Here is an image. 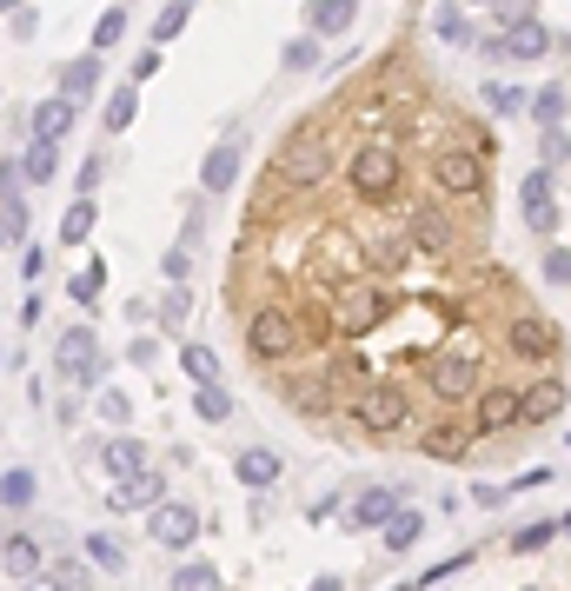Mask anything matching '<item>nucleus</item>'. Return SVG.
<instances>
[{"mask_svg":"<svg viewBox=\"0 0 571 591\" xmlns=\"http://www.w3.org/2000/svg\"><path fill=\"white\" fill-rule=\"evenodd\" d=\"M340 180L359 206H398L405 187H413V159H405V140H392L385 127H366L353 140V153L340 159Z\"/></svg>","mask_w":571,"mask_h":591,"instance_id":"1","label":"nucleus"},{"mask_svg":"<svg viewBox=\"0 0 571 591\" xmlns=\"http://www.w3.org/2000/svg\"><path fill=\"white\" fill-rule=\"evenodd\" d=\"M340 405H346V426H353L359 439L413 446V433H419V405H413V392H405V379H392V373H366V379H353Z\"/></svg>","mask_w":571,"mask_h":591,"instance_id":"2","label":"nucleus"},{"mask_svg":"<svg viewBox=\"0 0 571 591\" xmlns=\"http://www.w3.org/2000/svg\"><path fill=\"white\" fill-rule=\"evenodd\" d=\"M340 174V146H333V120H325V114H306L286 140H279V153H273V166H266V187L273 193H319L325 180H333Z\"/></svg>","mask_w":571,"mask_h":591,"instance_id":"3","label":"nucleus"},{"mask_svg":"<svg viewBox=\"0 0 571 591\" xmlns=\"http://www.w3.org/2000/svg\"><path fill=\"white\" fill-rule=\"evenodd\" d=\"M239 346H247V359H260L266 373H273V366H293L299 353H312L306 326H299V312H293L286 299H260V306L247 312V326H239Z\"/></svg>","mask_w":571,"mask_h":591,"instance_id":"4","label":"nucleus"},{"mask_svg":"<svg viewBox=\"0 0 571 591\" xmlns=\"http://www.w3.org/2000/svg\"><path fill=\"white\" fill-rule=\"evenodd\" d=\"M499 340H505V359H512V366H558V359H564V332H558V319H545L538 306L512 312Z\"/></svg>","mask_w":571,"mask_h":591,"instance_id":"5","label":"nucleus"},{"mask_svg":"<svg viewBox=\"0 0 571 591\" xmlns=\"http://www.w3.org/2000/svg\"><path fill=\"white\" fill-rule=\"evenodd\" d=\"M53 366L73 392H94L107 386V353H100V332L94 326H67L60 340H53Z\"/></svg>","mask_w":571,"mask_h":591,"instance_id":"6","label":"nucleus"},{"mask_svg":"<svg viewBox=\"0 0 571 591\" xmlns=\"http://www.w3.org/2000/svg\"><path fill=\"white\" fill-rule=\"evenodd\" d=\"M200 539V505L193 498H153L146 505V545H159V552H187Z\"/></svg>","mask_w":571,"mask_h":591,"instance_id":"7","label":"nucleus"},{"mask_svg":"<svg viewBox=\"0 0 571 591\" xmlns=\"http://www.w3.org/2000/svg\"><path fill=\"white\" fill-rule=\"evenodd\" d=\"M519 399H525L519 379H485V386L472 392L478 433H485V439H512V433H525V426H519Z\"/></svg>","mask_w":571,"mask_h":591,"instance_id":"8","label":"nucleus"},{"mask_svg":"<svg viewBox=\"0 0 571 591\" xmlns=\"http://www.w3.org/2000/svg\"><path fill=\"white\" fill-rule=\"evenodd\" d=\"M239 174H247V133H219L213 140V153H206V166H200V193L213 200V193H233L239 187Z\"/></svg>","mask_w":571,"mask_h":591,"instance_id":"9","label":"nucleus"},{"mask_svg":"<svg viewBox=\"0 0 571 591\" xmlns=\"http://www.w3.org/2000/svg\"><path fill=\"white\" fill-rule=\"evenodd\" d=\"M519 200H525V226H532L538 239H551V233L564 226L558 193H551V166H538V174H525V180H519Z\"/></svg>","mask_w":571,"mask_h":591,"instance_id":"10","label":"nucleus"},{"mask_svg":"<svg viewBox=\"0 0 571 591\" xmlns=\"http://www.w3.org/2000/svg\"><path fill=\"white\" fill-rule=\"evenodd\" d=\"M564 379L558 373H538V379H525V399H519V426L525 433H538V426H551V418L564 412Z\"/></svg>","mask_w":571,"mask_h":591,"instance_id":"11","label":"nucleus"},{"mask_svg":"<svg viewBox=\"0 0 571 591\" xmlns=\"http://www.w3.org/2000/svg\"><path fill=\"white\" fill-rule=\"evenodd\" d=\"M0 571H8L14 584H40V571H47V545H40L34 532H8V539H0Z\"/></svg>","mask_w":571,"mask_h":591,"instance_id":"12","label":"nucleus"},{"mask_svg":"<svg viewBox=\"0 0 571 591\" xmlns=\"http://www.w3.org/2000/svg\"><path fill=\"white\" fill-rule=\"evenodd\" d=\"M153 498H167V472H159V465H140V472L114 478V492H107L114 512H146Z\"/></svg>","mask_w":571,"mask_h":591,"instance_id":"13","label":"nucleus"},{"mask_svg":"<svg viewBox=\"0 0 571 591\" xmlns=\"http://www.w3.org/2000/svg\"><path fill=\"white\" fill-rule=\"evenodd\" d=\"M392 512H398V492L392 485H366V492H353V505H340L346 532H379Z\"/></svg>","mask_w":571,"mask_h":591,"instance_id":"14","label":"nucleus"},{"mask_svg":"<svg viewBox=\"0 0 571 591\" xmlns=\"http://www.w3.org/2000/svg\"><path fill=\"white\" fill-rule=\"evenodd\" d=\"M100 80H107V54H100V47H87V54L60 60V94H67V101H80V107H87V101L100 94Z\"/></svg>","mask_w":571,"mask_h":591,"instance_id":"15","label":"nucleus"},{"mask_svg":"<svg viewBox=\"0 0 571 591\" xmlns=\"http://www.w3.org/2000/svg\"><path fill=\"white\" fill-rule=\"evenodd\" d=\"M499 34H505V60H519V67L545 60V54H551V40H558L538 14H525V21H512V27H499Z\"/></svg>","mask_w":571,"mask_h":591,"instance_id":"16","label":"nucleus"},{"mask_svg":"<svg viewBox=\"0 0 571 591\" xmlns=\"http://www.w3.org/2000/svg\"><path fill=\"white\" fill-rule=\"evenodd\" d=\"M73 120H80V101H67V94L53 87L47 101H34L27 133H34V140H67V133H73Z\"/></svg>","mask_w":571,"mask_h":591,"instance_id":"17","label":"nucleus"},{"mask_svg":"<svg viewBox=\"0 0 571 591\" xmlns=\"http://www.w3.org/2000/svg\"><path fill=\"white\" fill-rule=\"evenodd\" d=\"M94 459L107 465V478H127V472H140V465H146V439H133L127 426H114V433L94 446Z\"/></svg>","mask_w":571,"mask_h":591,"instance_id":"18","label":"nucleus"},{"mask_svg":"<svg viewBox=\"0 0 571 591\" xmlns=\"http://www.w3.org/2000/svg\"><path fill=\"white\" fill-rule=\"evenodd\" d=\"M279 472H286V459H279L273 446H247V452L233 459V478L247 485V492H273V485H279Z\"/></svg>","mask_w":571,"mask_h":591,"instance_id":"19","label":"nucleus"},{"mask_svg":"<svg viewBox=\"0 0 571 591\" xmlns=\"http://www.w3.org/2000/svg\"><path fill=\"white\" fill-rule=\"evenodd\" d=\"M353 21H359V0H306V34H319V40L346 34Z\"/></svg>","mask_w":571,"mask_h":591,"instance_id":"20","label":"nucleus"},{"mask_svg":"<svg viewBox=\"0 0 571 591\" xmlns=\"http://www.w3.org/2000/svg\"><path fill=\"white\" fill-rule=\"evenodd\" d=\"M21 174H27V187L40 193V187L60 174V140H34V133H27V146H21Z\"/></svg>","mask_w":571,"mask_h":591,"instance_id":"21","label":"nucleus"},{"mask_svg":"<svg viewBox=\"0 0 571 591\" xmlns=\"http://www.w3.org/2000/svg\"><path fill=\"white\" fill-rule=\"evenodd\" d=\"M419 532H426V512H419V505H398V512L379 525V545H385V552H413Z\"/></svg>","mask_w":571,"mask_h":591,"instance_id":"22","label":"nucleus"},{"mask_svg":"<svg viewBox=\"0 0 571 591\" xmlns=\"http://www.w3.org/2000/svg\"><path fill=\"white\" fill-rule=\"evenodd\" d=\"M94 226H100L94 193H73V206H67V220H60V246H87V239H94Z\"/></svg>","mask_w":571,"mask_h":591,"instance_id":"23","label":"nucleus"},{"mask_svg":"<svg viewBox=\"0 0 571 591\" xmlns=\"http://www.w3.org/2000/svg\"><path fill=\"white\" fill-rule=\"evenodd\" d=\"M478 101H485V114H499V120H519V114L532 107V94L512 87V80H485V94H478Z\"/></svg>","mask_w":571,"mask_h":591,"instance_id":"24","label":"nucleus"},{"mask_svg":"<svg viewBox=\"0 0 571 591\" xmlns=\"http://www.w3.org/2000/svg\"><path fill=\"white\" fill-rule=\"evenodd\" d=\"M100 293H107V260H100V252H87V267H80V273L67 280V299H80V306H100Z\"/></svg>","mask_w":571,"mask_h":591,"instance_id":"25","label":"nucleus"},{"mask_svg":"<svg viewBox=\"0 0 571 591\" xmlns=\"http://www.w3.org/2000/svg\"><path fill=\"white\" fill-rule=\"evenodd\" d=\"M34 492H40L34 465H8V472H0V505H8V512H27V505H34Z\"/></svg>","mask_w":571,"mask_h":591,"instance_id":"26","label":"nucleus"},{"mask_svg":"<svg viewBox=\"0 0 571 591\" xmlns=\"http://www.w3.org/2000/svg\"><path fill=\"white\" fill-rule=\"evenodd\" d=\"M193 412L206 418V426H226V418H233V392H226L219 379H200V386H193Z\"/></svg>","mask_w":571,"mask_h":591,"instance_id":"27","label":"nucleus"},{"mask_svg":"<svg viewBox=\"0 0 571 591\" xmlns=\"http://www.w3.org/2000/svg\"><path fill=\"white\" fill-rule=\"evenodd\" d=\"M525 114H532L538 127H564V114H571V94H564V80H551V87H538Z\"/></svg>","mask_w":571,"mask_h":591,"instance_id":"28","label":"nucleus"},{"mask_svg":"<svg viewBox=\"0 0 571 591\" xmlns=\"http://www.w3.org/2000/svg\"><path fill=\"white\" fill-rule=\"evenodd\" d=\"M80 545H87V565H94V571H127V545H120L114 532H87Z\"/></svg>","mask_w":571,"mask_h":591,"instance_id":"29","label":"nucleus"},{"mask_svg":"<svg viewBox=\"0 0 571 591\" xmlns=\"http://www.w3.org/2000/svg\"><path fill=\"white\" fill-rule=\"evenodd\" d=\"M187 21H193V0H167V8L153 14V47L180 40V34H187Z\"/></svg>","mask_w":571,"mask_h":591,"instance_id":"30","label":"nucleus"},{"mask_svg":"<svg viewBox=\"0 0 571 591\" xmlns=\"http://www.w3.org/2000/svg\"><path fill=\"white\" fill-rule=\"evenodd\" d=\"M432 27H439V40H445V47H472V14H465V0H445Z\"/></svg>","mask_w":571,"mask_h":591,"instance_id":"31","label":"nucleus"},{"mask_svg":"<svg viewBox=\"0 0 571 591\" xmlns=\"http://www.w3.org/2000/svg\"><path fill=\"white\" fill-rule=\"evenodd\" d=\"M279 67H286V73H312V67H319V34L299 27V34L279 47Z\"/></svg>","mask_w":571,"mask_h":591,"instance_id":"32","label":"nucleus"},{"mask_svg":"<svg viewBox=\"0 0 571 591\" xmlns=\"http://www.w3.org/2000/svg\"><path fill=\"white\" fill-rule=\"evenodd\" d=\"M180 373H187L193 386H200V379H219V353L200 346V340H187V346H180Z\"/></svg>","mask_w":571,"mask_h":591,"instance_id":"33","label":"nucleus"},{"mask_svg":"<svg viewBox=\"0 0 571 591\" xmlns=\"http://www.w3.org/2000/svg\"><path fill=\"white\" fill-rule=\"evenodd\" d=\"M153 319L167 326V332H187V319H193V299H187V286H167V299L153 306Z\"/></svg>","mask_w":571,"mask_h":591,"instance_id":"34","label":"nucleus"},{"mask_svg":"<svg viewBox=\"0 0 571 591\" xmlns=\"http://www.w3.org/2000/svg\"><path fill=\"white\" fill-rule=\"evenodd\" d=\"M133 120H140V87H133V80H127V87H120V94L107 101V133H127Z\"/></svg>","mask_w":571,"mask_h":591,"instance_id":"35","label":"nucleus"},{"mask_svg":"<svg viewBox=\"0 0 571 591\" xmlns=\"http://www.w3.org/2000/svg\"><path fill=\"white\" fill-rule=\"evenodd\" d=\"M40 584H60V591H80V584H94V565H87V558H60L53 571H40Z\"/></svg>","mask_w":571,"mask_h":591,"instance_id":"36","label":"nucleus"},{"mask_svg":"<svg viewBox=\"0 0 571 591\" xmlns=\"http://www.w3.org/2000/svg\"><path fill=\"white\" fill-rule=\"evenodd\" d=\"M538 159L551 166V174H558V166H571V133H564V127H538Z\"/></svg>","mask_w":571,"mask_h":591,"instance_id":"37","label":"nucleus"},{"mask_svg":"<svg viewBox=\"0 0 571 591\" xmlns=\"http://www.w3.org/2000/svg\"><path fill=\"white\" fill-rule=\"evenodd\" d=\"M94 405H100L107 426H127V418H133V399H127L120 386H94Z\"/></svg>","mask_w":571,"mask_h":591,"instance_id":"38","label":"nucleus"},{"mask_svg":"<svg viewBox=\"0 0 571 591\" xmlns=\"http://www.w3.org/2000/svg\"><path fill=\"white\" fill-rule=\"evenodd\" d=\"M120 40H127V8H107V14L94 21V47H100V54H114Z\"/></svg>","mask_w":571,"mask_h":591,"instance_id":"39","label":"nucleus"},{"mask_svg":"<svg viewBox=\"0 0 571 591\" xmlns=\"http://www.w3.org/2000/svg\"><path fill=\"white\" fill-rule=\"evenodd\" d=\"M174 584H180V591H193V584H200V591H213V584H219V565L187 558V565H174Z\"/></svg>","mask_w":571,"mask_h":591,"instance_id":"40","label":"nucleus"},{"mask_svg":"<svg viewBox=\"0 0 571 591\" xmlns=\"http://www.w3.org/2000/svg\"><path fill=\"white\" fill-rule=\"evenodd\" d=\"M100 180H107V159L100 153H87V159L73 166V193H100Z\"/></svg>","mask_w":571,"mask_h":591,"instance_id":"41","label":"nucleus"},{"mask_svg":"<svg viewBox=\"0 0 571 591\" xmlns=\"http://www.w3.org/2000/svg\"><path fill=\"white\" fill-rule=\"evenodd\" d=\"M159 273H167V280H174V286H187V280H193V246H187V239H180V246H174V252H167V260H159Z\"/></svg>","mask_w":571,"mask_h":591,"instance_id":"42","label":"nucleus"},{"mask_svg":"<svg viewBox=\"0 0 571 591\" xmlns=\"http://www.w3.org/2000/svg\"><path fill=\"white\" fill-rule=\"evenodd\" d=\"M558 539V525L551 519H538V525H525V532H512V552H545Z\"/></svg>","mask_w":571,"mask_h":591,"instance_id":"43","label":"nucleus"},{"mask_svg":"<svg viewBox=\"0 0 571 591\" xmlns=\"http://www.w3.org/2000/svg\"><path fill=\"white\" fill-rule=\"evenodd\" d=\"M485 8H492V21H499V27H512V21L538 14V0H485Z\"/></svg>","mask_w":571,"mask_h":591,"instance_id":"44","label":"nucleus"},{"mask_svg":"<svg viewBox=\"0 0 571 591\" xmlns=\"http://www.w3.org/2000/svg\"><path fill=\"white\" fill-rule=\"evenodd\" d=\"M159 67H167V60H159V47H140V54H133V67H127V80H133V87H146V80H153Z\"/></svg>","mask_w":571,"mask_h":591,"instance_id":"45","label":"nucleus"},{"mask_svg":"<svg viewBox=\"0 0 571 591\" xmlns=\"http://www.w3.org/2000/svg\"><path fill=\"white\" fill-rule=\"evenodd\" d=\"M545 280L551 286H571V252L564 246H545Z\"/></svg>","mask_w":571,"mask_h":591,"instance_id":"46","label":"nucleus"},{"mask_svg":"<svg viewBox=\"0 0 571 591\" xmlns=\"http://www.w3.org/2000/svg\"><path fill=\"white\" fill-rule=\"evenodd\" d=\"M127 359L146 373V366H159V340H153V332H133V346H127Z\"/></svg>","mask_w":571,"mask_h":591,"instance_id":"47","label":"nucleus"},{"mask_svg":"<svg viewBox=\"0 0 571 591\" xmlns=\"http://www.w3.org/2000/svg\"><path fill=\"white\" fill-rule=\"evenodd\" d=\"M465 565H472V552H459V558H439V565L426 571V584H445V578H459Z\"/></svg>","mask_w":571,"mask_h":591,"instance_id":"48","label":"nucleus"},{"mask_svg":"<svg viewBox=\"0 0 571 591\" xmlns=\"http://www.w3.org/2000/svg\"><path fill=\"white\" fill-rule=\"evenodd\" d=\"M21 273H27V280H40V273H47V252H40V246H34V239H27V246H21Z\"/></svg>","mask_w":571,"mask_h":591,"instance_id":"49","label":"nucleus"},{"mask_svg":"<svg viewBox=\"0 0 571 591\" xmlns=\"http://www.w3.org/2000/svg\"><path fill=\"white\" fill-rule=\"evenodd\" d=\"M472 498H478V505H485V512H499V505H505V498H512V485H478V492H472Z\"/></svg>","mask_w":571,"mask_h":591,"instance_id":"50","label":"nucleus"},{"mask_svg":"<svg viewBox=\"0 0 571 591\" xmlns=\"http://www.w3.org/2000/svg\"><path fill=\"white\" fill-rule=\"evenodd\" d=\"M34 34H40V21L27 8H14V40H34Z\"/></svg>","mask_w":571,"mask_h":591,"instance_id":"51","label":"nucleus"},{"mask_svg":"<svg viewBox=\"0 0 571 591\" xmlns=\"http://www.w3.org/2000/svg\"><path fill=\"white\" fill-rule=\"evenodd\" d=\"M40 312H47V306H40V293H27V299H21V326H40Z\"/></svg>","mask_w":571,"mask_h":591,"instance_id":"52","label":"nucleus"},{"mask_svg":"<svg viewBox=\"0 0 571 591\" xmlns=\"http://www.w3.org/2000/svg\"><path fill=\"white\" fill-rule=\"evenodd\" d=\"M14 8H27V0H0V14H14Z\"/></svg>","mask_w":571,"mask_h":591,"instance_id":"53","label":"nucleus"},{"mask_svg":"<svg viewBox=\"0 0 571 591\" xmlns=\"http://www.w3.org/2000/svg\"><path fill=\"white\" fill-rule=\"evenodd\" d=\"M558 532H564V539H571V512H564V519H558Z\"/></svg>","mask_w":571,"mask_h":591,"instance_id":"54","label":"nucleus"},{"mask_svg":"<svg viewBox=\"0 0 571 591\" xmlns=\"http://www.w3.org/2000/svg\"><path fill=\"white\" fill-rule=\"evenodd\" d=\"M0 539H8V532H0Z\"/></svg>","mask_w":571,"mask_h":591,"instance_id":"55","label":"nucleus"}]
</instances>
